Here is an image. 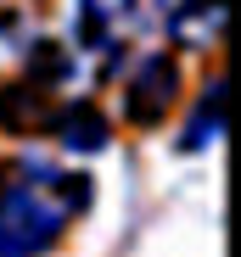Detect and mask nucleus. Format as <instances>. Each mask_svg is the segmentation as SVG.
<instances>
[{"label": "nucleus", "mask_w": 241, "mask_h": 257, "mask_svg": "<svg viewBox=\"0 0 241 257\" xmlns=\"http://www.w3.org/2000/svg\"><path fill=\"white\" fill-rule=\"evenodd\" d=\"M90 207V179L51 162L0 168V257H45Z\"/></svg>", "instance_id": "obj_1"}, {"label": "nucleus", "mask_w": 241, "mask_h": 257, "mask_svg": "<svg viewBox=\"0 0 241 257\" xmlns=\"http://www.w3.org/2000/svg\"><path fill=\"white\" fill-rule=\"evenodd\" d=\"M219 128H224V84L213 78L208 90H202V101H196L191 128H185V151H202V146H213V140H219Z\"/></svg>", "instance_id": "obj_5"}, {"label": "nucleus", "mask_w": 241, "mask_h": 257, "mask_svg": "<svg viewBox=\"0 0 241 257\" xmlns=\"http://www.w3.org/2000/svg\"><path fill=\"white\" fill-rule=\"evenodd\" d=\"M163 23H169V34L180 39L185 51H208V45H219V28H224V0H174Z\"/></svg>", "instance_id": "obj_3"}, {"label": "nucleus", "mask_w": 241, "mask_h": 257, "mask_svg": "<svg viewBox=\"0 0 241 257\" xmlns=\"http://www.w3.org/2000/svg\"><path fill=\"white\" fill-rule=\"evenodd\" d=\"M12 28H17V12L6 6V0H0V34H12Z\"/></svg>", "instance_id": "obj_6"}, {"label": "nucleus", "mask_w": 241, "mask_h": 257, "mask_svg": "<svg viewBox=\"0 0 241 257\" xmlns=\"http://www.w3.org/2000/svg\"><path fill=\"white\" fill-rule=\"evenodd\" d=\"M45 128H51V135H56L67 151H101V146H107V117H101L90 101H73V106L51 112Z\"/></svg>", "instance_id": "obj_4"}, {"label": "nucleus", "mask_w": 241, "mask_h": 257, "mask_svg": "<svg viewBox=\"0 0 241 257\" xmlns=\"http://www.w3.org/2000/svg\"><path fill=\"white\" fill-rule=\"evenodd\" d=\"M174 101H180V67L169 56H146L124 84V117L135 128H157Z\"/></svg>", "instance_id": "obj_2"}]
</instances>
